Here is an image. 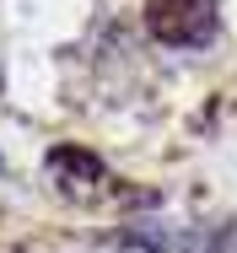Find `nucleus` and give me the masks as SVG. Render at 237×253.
<instances>
[{
	"label": "nucleus",
	"instance_id": "f257e3e1",
	"mask_svg": "<svg viewBox=\"0 0 237 253\" xmlns=\"http://www.w3.org/2000/svg\"><path fill=\"white\" fill-rule=\"evenodd\" d=\"M216 27V0H145V33L167 49H205Z\"/></svg>",
	"mask_w": 237,
	"mask_h": 253
}]
</instances>
